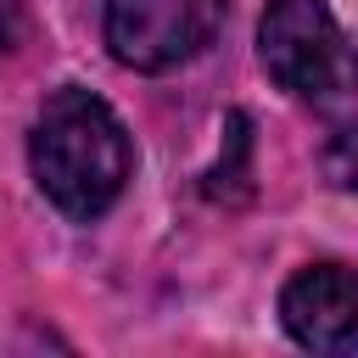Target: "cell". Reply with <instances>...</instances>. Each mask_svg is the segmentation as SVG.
I'll return each instance as SVG.
<instances>
[{"instance_id":"6da1fadb","label":"cell","mask_w":358,"mask_h":358,"mask_svg":"<svg viewBox=\"0 0 358 358\" xmlns=\"http://www.w3.org/2000/svg\"><path fill=\"white\" fill-rule=\"evenodd\" d=\"M28 168H34L39 196L56 213L90 224L123 196L129 168H134V145H129V129L117 123V112L95 90L62 84L34 117Z\"/></svg>"},{"instance_id":"7a4b0ae2","label":"cell","mask_w":358,"mask_h":358,"mask_svg":"<svg viewBox=\"0 0 358 358\" xmlns=\"http://www.w3.org/2000/svg\"><path fill=\"white\" fill-rule=\"evenodd\" d=\"M257 56L268 78L302 101H336L358 90V45L341 34L324 0H268L257 22Z\"/></svg>"},{"instance_id":"3957f363","label":"cell","mask_w":358,"mask_h":358,"mask_svg":"<svg viewBox=\"0 0 358 358\" xmlns=\"http://www.w3.org/2000/svg\"><path fill=\"white\" fill-rule=\"evenodd\" d=\"M224 17V0H106V45L134 73L190 62Z\"/></svg>"},{"instance_id":"277c9868","label":"cell","mask_w":358,"mask_h":358,"mask_svg":"<svg viewBox=\"0 0 358 358\" xmlns=\"http://www.w3.org/2000/svg\"><path fill=\"white\" fill-rule=\"evenodd\" d=\"M280 324L308 352H358V274L341 263H308L280 291Z\"/></svg>"},{"instance_id":"5b68a950","label":"cell","mask_w":358,"mask_h":358,"mask_svg":"<svg viewBox=\"0 0 358 358\" xmlns=\"http://www.w3.org/2000/svg\"><path fill=\"white\" fill-rule=\"evenodd\" d=\"M319 168L336 190H358V123H341L330 129L324 151H319Z\"/></svg>"},{"instance_id":"8992f818","label":"cell","mask_w":358,"mask_h":358,"mask_svg":"<svg viewBox=\"0 0 358 358\" xmlns=\"http://www.w3.org/2000/svg\"><path fill=\"white\" fill-rule=\"evenodd\" d=\"M22 45V0H0V56Z\"/></svg>"}]
</instances>
